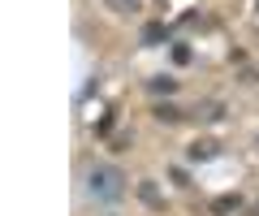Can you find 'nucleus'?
<instances>
[{
	"label": "nucleus",
	"instance_id": "nucleus-4",
	"mask_svg": "<svg viewBox=\"0 0 259 216\" xmlns=\"http://www.w3.org/2000/svg\"><path fill=\"white\" fill-rule=\"evenodd\" d=\"M238 207H242V195H238V190H229V195H216V199H212V212H216V216H229V212H238Z\"/></svg>",
	"mask_w": 259,
	"mask_h": 216
},
{
	"label": "nucleus",
	"instance_id": "nucleus-11",
	"mask_svg": "<svg viewBox=\"0 0 259 216\" xmlns=\"http://www.w3.org/2000/svg\"><path fill=\"white\" fill-rule=\"evenodd\" d=\"M173 61H177V65H186V61H190V48H186V44H173Z\"/></svg>",
	"mask_w": 259,
	"mask_h": 216
},
{
	"label": "nucleus",
	"instance_id": "nucleus-12",
	"mask_svg": "<svg viewBox=\"0 0 259 216\" xmlns=\"http://www.w3.org/2000/svg\"><path fill=\"white\" fill-rule=\"evenodd\" d=\"M112 151H130V134H117L112 139Z\"/></svg>",
	"mask_w": 259,
	"mask_h": 216
},
{
	"label": "nucleus",
	"instance_id": "nucleus-8",
	"mask_svg": "<svg viewBox=\"0 0 259 216\" xmlns=\"http://www.w3.org/2000/svg\"><path fill=\"white\" fill-rule=\"evenodd\" d=\"M147 91H151V95H173V91H177V78H164V74H160V78H151V82H147Z\"/></svg>",
	"mask_w": 259,
	"mask_h": 216
},
{
	"label": "nucleus",
	"instance_id": "nucleus-10",
	"mask_svg": "<svg viewBox=\"0 0 259 216\" xmlns=\"http://www.w3.org/2000/svg\"><path fill=\"white\" fill-rule=\"evenodd\" d=\"M112 125H117V113H104V121L95 125V134H100V139H104V134H112Z\"/></svg>",
	"mask_w": 259,
	"mask_h": 216
},
{
	"label": "nucleus",
	"instance_id": "nucleus-6",
	"mask_svg": "<svg viewBox=\"0 0 259 216\" xmlns=\"http://www.w3.org/2000/svg\"><path fill=\"white\" fill-rule=\"evenodd\" d=\"M139 199H143L147 207H164V195H160L156 182H139Z\"/></svg>",
	"mask_w": 259,
	"mask_h": 216
},
{
	"label": "nucleus",
	"instance_id": "nucleus-2",
	"mask_svg": "<svg viewBox=\"0 0 259 216\" xmlns=\"http://www.w3.org/2000/svg\"><path fill=\"white\" fill-rule=\"evenodd\" d=\"M186 156H190L194 164H203V160H216V156H221V143H212V139H194L190 147H186Z\"/></svg>",
	"mask_w": 259,
	"mask_h": 216
},
{
	"label": "nucleus",
	"instance_id": "nucleus-7",
	"mask_svg": "<svg viewBox=\"0 0 259 216\" xmlns=\"http://www.w3.org/2000/svg\"><path fill=\"white\" fill-rule=\"evenodd\" d=\"M194 117H199V121H221V117H225V104L221 100H207V104L194 108Z\"/></svg>",
	"mask_w": 259,
	"mask_h": 216
},
{
	"label": "nucleus",
	"instance_id": "nucleus-9",
	"mask_svg": "<svg viewBox=\"0 0 259 216\" xmlns=\"http://www.w3.org/2000/svg\"><path fill=\"white\" fill-rule=\"evenodd\" d=\"M112 13H139V0H108Z\"/></svg>",
	"mask_w": 259,
	"mask_h": 216
},
{
	"label": "nucleus",
	"instance_id": "nucleus-13",
	"mask_svg": "<svg viewBox=\"0 0 259 216\" xmlns=\"http://www.w3.org/2000/svg\"><path fill=\"white\" fill-rule=\"evenodd\" d=\"M255 216H259V203H255Z\"/></svg>",
	"mask_w": 259,
	"mask_h": 216
},
{
	"label": "nucleus",
	"instance_id": "nucleus-3",
	"mask_svg": "<svg viewBox=\"0 0 259 216\" xmlns=\"http://www.w3.org/2000/svg\"><path fill=\"white\" fill-rule=\"evenodd\" d=\"M173 39V30L164 26V22H147L143 26V48H160V44H168Z\"/></svg>",
	"mask_w": 259,
	"mask_h": 216
},
{
	"label": "nucleus",
	"instance_id": "nucleus-1",
	"mask_svg": "<svg viewBox=\"0 0 259 216\" xmlns=\"http://www.w3.org/2000/svg\"><path fill=\"white\" fill-rule=\"evenodd\" d=\"M87 190H91V199H100V203H117V199L125 195V173L112 169V164H95L91 178H87Z\"/></svg>",
	"mask_w": 259,
	"mask_h": 216
},
{
	"label": "nucleus",
	"instance_id": "nucleus-5",
	"mask_svg": "<svg viewBox=\"0 0 259 216\" xmlns=\"http://www.w3.org/2000/svg\"><path fill=\"white\" fill-rule=\"evenodd\" d=\"M151 117H156V121H164V125H177L182 121V108H177V104H156V108H151Z\"/></svg>",
	"mask_w": 259,
	"mask_h": 216
}]
</instances>
